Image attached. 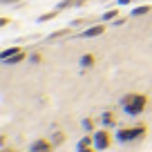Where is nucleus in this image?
<instances>
[{"label":"nucleus","mask_w":152,"mask_h":152,"mask_svg":"<svg viewBox=\"0 0 152 152\" xmlns=\"http://www.w3.org/2000/svg\"><path fill=\"white\" fill-rule=\"evenodd\" d=\"M29 152H31V150H29Z\"/></svg>","instance_id":"nucleus-23"},{"label":"nucleus","mask_w":152,"mask_h":152,"mask_svg":"<svg viewBox=\"0 0 152 152\" xmlns=\"http://www.w3.org/2000/svg\"><path fill=\"white\" fill-rule=\"evenodd\" d=\"M67 34H69V29H63V31H54V34H49V36H47V40H58V38L67 36Z\"/></svg>","instance_id":"nucleus-13"},{"label":"nucleus","mask_w":152,"mask_h":152,"mask_svg":"<svg viewBox=\"0 0 152 152\" xmlns=\"http://www.w3.org/2000/svg\"><path fill=\"white\" fill-rule=\"evenodd\" d=\"M112 25H114V27H121V25H125V20L123 18H116V20H112Z\"/></svg>","instance_id":"nucleus-17"},{"label":"nucleus","mask_w":152,"mask_h":152,"mask_svg":"<svg viewBox=\"0 0 152 152\" xmlns=\"http://www.w3.org/2000/svg\"><path fill=\"white\" fill-rule=\"evenodd\" d=\"M130 2H132V0H119V5H121V7H125V5H130Z\"/></svg>","instance_id":"nucleus-20"},{"label":"nucleus","mask_w":152,"mask_h":152,"mask_svg":"<svg viewBox=\"0 0 152 152\" xmlns=\"http://www.w3.org/2000/svg\"><path fill=\"white\" fill-rule=\"evenodd\" d=\"M69 7H74V0H63V2H58V11L69 9Z\"/></svg>","instance_id":"nucleus-15"},{"label":"nucleus","mask_w":152,"mask_h":152,"mask_svg":"<svg viewBox=\"0 0 152 152\" xmlns=\"http://www.w3.org/2000/svg\"><path fill=\"white\" fill-rule=\"evenodd\" d=\"M143 134H145V125H137V128H123L116 132V139H119L121 143L125 141H134V139H141Z\"/></svg>","instance_id":"nucleus-2"},{"label":"nucleus","mask_w":152,"mask_h":152,"mask_svg":"<svg viewBox=\"0 0 152 152\" xmlns=\"http://www.w3.org/2000/svg\"><path fill=\"white\" fill-rule=\"evenodd\" d=\"M0 152H14V150H9V148H5V150H0Z\"/></svg>","instance_id":"nucleus-21"},{"label":"nucleus","mask_w":152,"mask_h":152,"mask_svg":"<svg viewBox=\"0 0 152 152\" xmlns=\"http://www.w3.org/2000/svg\"><path fill=\"white\" fill-rule=\"evenodd\" d=\"M18 52H23V49H18V47H9V49H5V52H0V61H7V58L16 56Z\"/></svg>","instance_id":"nucleus-8"},{"label":"nucleus","mask_w":152,"mask_h":152,"mask_svg":"<svg viewBox=\"0 0 152 152\" xmlns=\"http://www.w3.org/2000/svg\"><path fill=\"white\" fill-rule=\"evenodd\" d=\"M23 58H25V52H18V54H16V56L7 58V61H2V63H5V65H16V63H20V61H23Z\"/></svg>","instance_id":"nucleus-10"},{"label":"nucleus","mask_w":152,"mask_h":152,"mask_svg":"<svg viewBox=\"0 0 152 152\" xmlns=\"http://www.w3.org/2000/svg\"><path fill=\"white\" fill-rule=\"evenodd\" d=\"M2 2H11V0H2Z\"/></svg>","instance_id":"nucleus-22"},{"label":"nucleus","mask_w":152,"mask_h":152,"mask_svg":"<svg viewBox=\"0 0 152 152\" xmlns=\"http://www.w3.org/2000/svg\"><path fill=\"white\" fill-rule=\"evenodd\" d=\"M90 145H94V137H90V134H87V137H83L81 141L76 143V150H83V148H90Z\"/></svg>","instance_id":"nucleus-7"},{"label":"nucleus","mask_w":152,"mask_h":152,"mask_svg":"<svg viewBox=\"0 0 152 152\" xmlns=\"http://www.w3.org/2000/svg\"><path fill=\"white\" fill-rule=\"evenodd\" d=\"M110 143H112V137H110L107 128L96 130V132H94V148H96V150H107Z\"/></svg>","instance_id":"nucleus-3"},{"label":"nucleus","mask_w":152,"mask_h":152,"mask_svg":"<svg viewBox=\"0 0 152 152\" xmlns=\"http://www.w3.org/2000/svg\"><path fill=\"white\" fill-rule=\"evenodd\" d=\"M83 128H85V130H92V128H94L92 119H83Z\"/></svg>","instance_id":"nucleus-16"},{"label":"nucleus","mask_w":152,"mask_h":152,"mask_svg":"<svg viewBox=\"0 0 152 152\" xmlns=\"http://www.w3.org/2000/svg\"><path fill=\"white\" fill-rule=\"evenodd\" d=\"M152 7L150 5H143V7H137V9H132V16H145L148 11H150Z\"/></svg>","instance_id":"nucleus-12"},{"label":"nucleus","mask_w":152,"mask_h":152,"mask_svg":"<svg viewBox=\"0 0 152 152\" xmlns=\"http://www.w3.org/2000/svg\"><path fill=\"white\" fill-rule=\"evenodd\" d=\"M78 152H96V148L90 145V148H83V150H78Z\"/></svg>","instance_id":"nucleus-18"},{"label":"nucleus","mask_w":152,"mask_h":152,"mask_svg":"<svg viewBox=\"0 0 152 152\" xmlns=\"http://www.w3.org/2000/svg\"><path fill=\"white\" fill-rule=\"evenodd\" d=\"M94 65V56L92 54H85V56L81 58V67H92Z\"/></svg>","instance_id":"nucleus-11"},{"label":"nucleus","mask_w":152,"mask_h":152,"mask_svg":"<svg viewBox=\"0 0 152 152\" xmlns=\"http://www.w3.org/2000/svg\"><path fill=\"white\" fill-rule=\"evenodd\" d=\"M85 2H87V0H74V7H83Z\"/></svg>","instance_id":"nucleus-19"},{"label":"nucleus","mask_w":152,"mask_h":152,"mask_svg":"<svg viewBox=\"0 0 152 152\" xmlns=\"http://www.w3.org/2000/svg\"><path fill=\"white\" fill-rule=\"evenodd\" d=\"M121 105H123V112L128 114V116H139V114L145 110L148 99H145V94L134 92V94H128V96H125V99L121 101Z\"/></svg>","instance_id":"nucleus-1"},{"label":"nucleus","mask_w":152,"mask_h":152,"mask_svg":"<svg viewBox=\"0 0 152 152\" xmlns=\"http://www.w3.org/2000/svg\"><path fill=\"white\" fill-rule=\"evenodd\" d=\"M103 34H105V25H92V27L83 29L81 36L83 38H96V36H103Z\"/></svg>","instance_id":"nucleus-5"},{"label":"nucleus","mask_w":152,"mask_h":152,"mask_svg":"<svg viewBox=\"0 0 152 152\" xmlns=\"http://www.w3.org/2000/svg\"><path fill=\"white\" fill-rule=\"evenodd\" d=\"M101 121H103L105 128H114V125H116V119H114V114H112V112H105L103 116H101Z\"/></svg>","instance_id":"nucleus-6"},{"label":"nucleus","mask_w":152,"mask_h":152,"mask_svg":"<svg viewBox=\"0 0 152 152\" xmlns=\"http://www.w3.org/2000/svg\"><path fill=\"white\" fill-rule=\"evenodd\" d=\"M116 18H119V11L116 9H110V11L103 14V23H112V20H116Z\"/></svg>","instance_id":"nucleus-9"},{"label":"nucleus","mask_w":152,"mask_h":152,"mask_svg":"<svg viewBox=\"0 0 152 152\" xmlns=\"http://www.w3.org/2000/svg\"><path fill=\"white\" fill-rule=\"evenodd\" d=\"M56 14H58V11H49V14H43L40 18H38V23H47V20H54V18H56Z\"/></svg>","instance_id":"nucleus-14"},{"label":"nucleus","mask_w":152,"mask_h":152,"mask_svg":"<svg viewBox=\"0 0 152 152\" xmlns=\"http://www.w3.org/2000/svg\"><path fill=\"white\" fill-rule=\"evenodd\" d=\"M29 150L31 152H52L54 148H52V143H49L47 139H36V141L29 145Z\"/></svg>","instance_id":"nucleus-4"}]
</instances>
